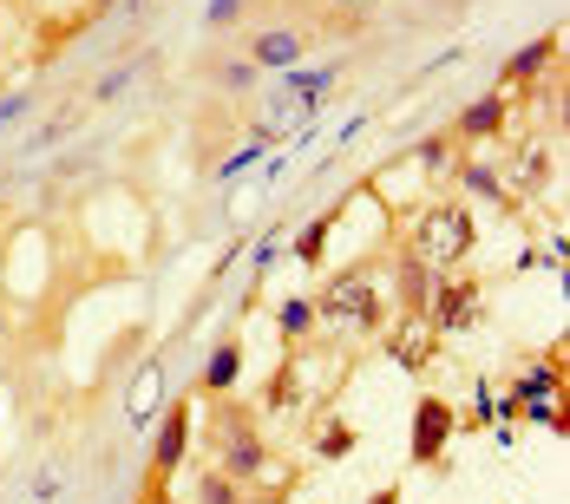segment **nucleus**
Segmentation results:
<instances>
[{"instance_id": "23", "label": "nucleus", "mask_w": 570, "mask_h": 504, "mask_svg": "<svg viewBox=\"0 0 570 504\" xmlns=\"http://www.w3.org/2000/svg\"><path fill=\"white\" fill-rule=\"evenodd\" d=\"M276 256H283V236H263V243H256V269H269Z\"/></svg>"}, {"instance_id": "7", "label": "nucleus", "mask_w": 570, "mask_h": 504, "mask_svg": "<svg viewBox=\"0 0 570 504\" xmlns=\"http://www.w3.org/2000/svg\"><path fill=\"white\" fill-rule=\"evenodd\" d=\"M479 315H485V308H479V281H472V276H440V281H433L426 328H433L440 340H446V335H465Z\"/></svg>"}, {"instance_id": "29", "label": "nucleus", "mask_w": 570, "mask_h": 504, "mask_svg": "<svg viewBox=\"0 0 570 504\" xmlns=\"http://www.w3.org/2000/svg\"><path fill=\"white\" fill-rule=\"evenodd\" d=\"M138 504H151V498H138Z\"/></svg>"}, {"instance_id": "22", "label": "nucleus", "mask_w": 570, "mask_h": 504, "mask_svg": "<svg viewBox=\"0 0 570 504\" xmlns=\"http://www.w3.org/2000/svg\"><path fill=\"white\" fill-rule=\"evenodd\" d=\"M204 20H210V33H224V27L243 20V0H210V13H204Z\"/></svg>"}, {"instance_id": "3", "label": "nucleus", "mask_w": 570, "mask_h": 504, "mask_svg": "<svg viewBox=\"0 0 570 504\" xmlns=\"http://www.w3.org/2000/svg\"><path fill=\"white\" fill-rule=\"evenodd\" d=\"M472 243H479V224H472V210L465 204H426L420 210V224H413V256L433 269V276H459L465 269V256H472Z\"/></svg>"}, {"instance_id": "10", "label": "nucleus", "mask_w": 570, "mask_h": 504, "mask_svg": "<svg viewBox=\"0 0 570 504\" xmlns=\"http://www.w3.org/2000/svg\"><path fill=\"white\" fill-rule=\"evenodd\" d=\"M433 269L406 249V256H394V302L387 308H400V322H426V302H433Z\"/></svg>"}, {"instance_id": "11", "label": "nucleus", "mask_w": 570, "mask_h": 504, "mask_svg": "<svg viewBox=\"0 0 570 504\" xmlns=\"http://www.w3.org/2000/svg\"><path fill=\"white\" fill-rule=\"evenodd\" d=\"M551 66H564V33H538L531 47H518V53L499 66V86H531V79H544Z\"/></svg>"}, {"instance_id": "25", "label": "nucleus", "mask_w": 570, "mask_h": 504, "mask_svg": "<svg viewBox=\"0 0 570 504\" xmlns=\"http://www.w3.org/2000/svg\"><path fill=\"white\" fill-rule=\"evenodd\" d=\"M367 504H400V485H381V492H374Z\"/></svg>"}, {"instance_id": "4", "label": "nucleus", "mask_w": 570, "mask_h": 504, "mask_svg": "<svg viewBox=\"0 0 570 504\" xmlns=\"http://www.w3.org/2000/svg\"><path fill=\"white\" fill-rule=\"evenodd\" d=\"M551 165H558V151H551V138H499L492 145V170H499V184H505V197H538L544 184H551Z\"/></svg>"}, {"instance_id": "15", "label": "nucleus", "mask_w": 570, "mask_h": 504, "mask_svg": "<svg viewBox=\"0 0 570 504\" xmlns=\"http://www.w3.org/2000/svg\"><path fill=\"white\" fill-rule=\"evenodd\" d=\"M190 504H263V498H249L243 485H229L217 465H204V472L190 478Z\"/></svg>"}, {"instance_id": "14", "label": "nucleus", "mask_w": 570, "mask_h": 504, "mask_svg": "<svg viewBox=\"0 0 570 504\" xmlns=\"http://www.w3.org/2000/svg\"><path fill=\"white\" fill-rule=\"evenodd\" d=\"M387 347H394V360L406 367V374H426V354L440 347V335H433L426 322H400L394 335H387Z\"/></svg>"}, {"instance_id": "19", "label": "nucleus", "mask_w": 570, "mask_h": 504, "mask_svg": "<svg viewBox=\"0 0 570 504\" xmlns=\"http://www.w3.org/2000/svg\"><path fill=\"white\" fill-rule=\"evenodd\" d=\"M459 158H465V151H453V138H446V131H433V138H420V145H413V165H420V170H453Z\"/></svg>"}, {"instance_id": "21", "label": "nucleus", "mask_w": 570, "mask_h": 504, "mask_svg": "<svg viewBox=\"0 0 570 504\" xmlns=\"http://www.w3.org/2000/svg\"><path fill=\"white\" fill-rule=\"evenodd\" d=\"M131 79H138V66H118V72H106V79L92 86V106H112V99L125 92V86H131Z\"/></svg>"}, {"instance_id": "17", "label": "nucleus", "mask_w": 570, "mask_h": 504, "mask_svg": "<svg viewBox=\"0 0 570 504\" xmlns=\"http://www.w3.org/2000/svg\"><path fill=\"white\" fill-rule=\"evenodd\" d=\"M354 446H361V433L347 426L342 413H328V419H322V433H315V458H347Z\"/></svg>"}, {"instance_id": "9", "label": "nucleus", "mask_w": 570, "mask_h": 504, "mask_svg": "<svg viewBox=\"0 0 570 504\" xmlns=\"http://www.w3.org/2000/svg\"><path fill=\"white\" fill-rule=\"evenodd\" d=\"M302 53H308V33H302V27H295V33H288V27H263V33L243 40V59H249L256 72H295Z\"/></svg>"}, {"instance_id": "26", "label": "nucleus", "mask_w": 570, "mask_h": 504, "mask_svg": "<svg viewBox=\"0 0 570 504\" xmlns=\"http://www.w3.org/2000/svg\"><path fill=\"white\" fill-rule=\"evenodd\" d=\"M328 7H342V13H367L374 0H328Z\"/></svg>"}, {"instance_id": "27", "label": "nucleus", "mask_w": 570, "mask_h": 504, "mask_svg": "<svg viewBox=\"0 0 570 504\" xmlns=\"http://www.w3.org/2000/svg\"><path fill=\"white\" fill-rule=\"evenodd\" d=\"M86 7H92V13H112L118 0H86Z\"/></svg>"}, {"instance_id": "16", "label": "nucleus", "mask_w": 570, "mask_h": 504, "mask_svg": "<svg viewBox=\"0 0 570 504\" xmlns=\"http://www.w3.org/2000/svg\"><path fill=\"white\" fill-rule=\"evenodd\" d=\"M276 328H283V340H308L322 322H315V302L308 295H288L283 308H276Z\"/></svg>"}, {"instance_id": "1", "label": "nucleus", "mask_w": 570, "mask_h": 504, "mask_svg": "<svg viewBox=\"0 0 570 504\" xmlns=\"http://www.w3.org/2000/svg\"><path fill=\"white\" fill-rule=\"evenodd\" d=\"M210 439H217V472H224L229 485H243V492H256L263 478H269V446H263V433H256V406L249 399H236L224 393L217 406H210Z\"/></svg>"}, {"instance_id": "6", "label": "nucleus", "mask_w": 570, "mask_h": 504, "mask_svg": "<svg viewBox=\"0 0 570 504\" xmlns=\"http://www.w3.org/2000/svg\"><path fill=\"white\" fill-rule=\"evenodd\" d=\"M453 433H459V406L446 399V393H426V399L413 406V439H406V458H413V465H440L446 446H453Z\"/></svg>"}, {"instance_id": "13", "label": "nucleus", "mask_w": 570, "mask_h": 504, "mask_svg": "<svg viewBox=\"0 0 570 504\" xmlns=\"http://www.w3.org/2000/svg\"><path fill=\"white\" fill-rule=\"evenodd\" d=\"M342 217H347V197L342 204H328L315 224H302V236H295V263H302V269H322V263H328V236H335Z\"/></svg>"}, {"instance_id": "28", "label": "nucleus", "mask_w": 570, "mask_h": 504, "mask_svg": "<svg viewBox=\"0 0 570 504\" xmlns=\"http://www.w3.org/2000/svg\"><path fill=\"white\" fill-rule=\"evenodd\" d=\"M151 504H177V498H165V492H151Z\"/></svg>"}, {"instance_id": "5", "label": "nucleus", "mask_w": 570, "mask_h": 504, "mask_svg": "<svg viewBox=\"0 0 570 504\" xmlns=\"http://www.w3.org/2000/svg\"><path fill=\"white\" fill-rule=\"evenodd\" d=\"M184 458H190V393L171 399V406L158 413V426H151V485H145V498L171 485Z\"/></svg>"}, {"instance_id": "2", "label": "nucleus", "mask_w": 570, "mask_h": 504, "mask_svg": "<svg viewBox=\"0 0 570 504\" xmlns=\"http://www.w3.org/2000/svg\"><path fill=\"white\" fill-rule=\"evenodd\" d=\"M308 302H315V322H328V328L387 335V322H394L387 295H374V263H354V269H342V276H328V288L308 295Z\"/></svg>"}, {"instance_id": "18", "label": "nucleus", "mask_w": 570, "mask_h": 504, "mask_svg": "<svg viewBox=\"0 0 570 504\" xmlns=\"http://www.w3.org/2000/svg\"><path fill=\"white\" fill-rule=\"evenodd\" d=\"M551 393H564V367H551V360H544V367H531V374L512 387V399L524 406V399H551Z\"/></svg>"}, {"instance_id": "12", "label": "nucleus", "mask_w": 570, "mask_h": 504, "mask_svg": "<svg viewBox=\"0 0 570 504\" xmlns=\"http://www.w3.org/2000/svg\"><path fill=\"white\" fill-rule=\"evenodd\" d=\"M236 381H243V340L229 335V340H217L210 347V360L197 367V399H224V393H236Z\"/></svg>"}, {"instance_id": "8", "label": "nucleus", "mask_w": 570, "mask_h": 504, "mask_svg": "<svg viewBox=\"0 0 570 504\" xmlns=\"http://www.w3.org/2000/svg\"><path fill=\"white\" fill-rule=\"evenodd\" d=\"M512 112H518V99H505V86H499V92L472 99V106L446 125V138H453V145H499L505 125H512Z\"/></svg>"}, {"instance_id": "20", "label": "nucleus", "mask_w": 570, "mask_h": 504, "mask_svg": "<svg viewBox=\"0 0 570 504\" xmlns=\"http://www.w3.org/2000/svg\"><path fill=\"white\" fill-rule=\"evenodd\" d=\"M210 79H217V86H229V92H243V86L256 79V66H249L243 53H236V59H210Z\"/></svg>"}, {"instance_id": "24", "label": "nucleus", "mask_w": 570, "mask_h": 504, "mask_svg": "<svg viewBox=\"0 0 570 504\" xmlns=\"http://www.w3.org/2000/svg\"><path fill=\"white\" fill-rule=\"evenodd\" d=\"M20 112H27V92H13V99H0V131H7V125H13Z\"/></svg>"}]
</instances>
